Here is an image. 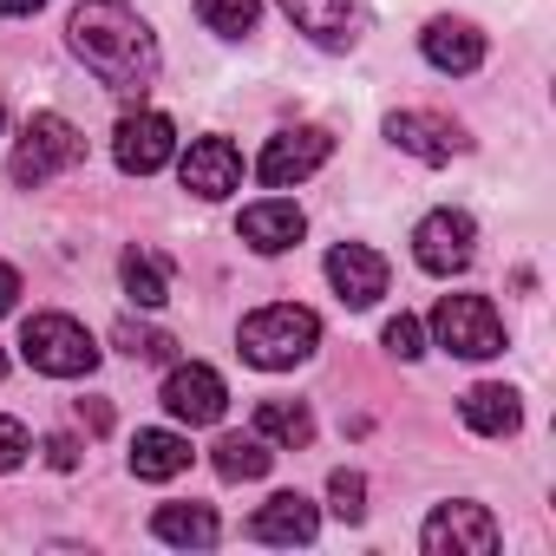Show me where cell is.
I'll return each mask as SVG.
<instances>
[{
  "label": "cell",
  "instance_id": "obj_34",
  "mask_svg": "<svg viewBox=\"0 0 556 556\" xmlns=\"http://www.w3.org/2000/svg\"><path fill=\"white\" fill-rule=\"evenodd\" d=\"M0 125H8V105H0Z\"/></svg>",
  "mask_w": 556,
  "mask_h": 556
},
{
  "label": "cell",
  "instance_id": "obj_16",
  "mask_svg": "<svg viewBox=\"0 0 556 556\" xmlns=\"http://www.w3.org/2000/svg\"><path fill=\"white\" fill-rule=\"evenodd\" d=\"M321 530V510L302 497V491H275L255 517H249V536L255 543H315Z\"/></svg>",
  "mask_w": 556,
  "mask_h": 556
},
{
  "label": "cell",
  "instance_id": "obj_10",
  "mask_svg": "<svg viewBox=\"0 0 556 556\" xmlns=\"http://www.w3.org/2000/svg\"><path fill=\"white\" fill-rule=\"evenodd\" d=\"M157 400H164V413H170V419H184V426H216V419L229 413V387H223V374H216V367H203V361L170 367Z\"/></svg>",
  "mask_w": 556,
  "mask_h": 556
},
{
  "label": "cell",
  "instance_id": "obj_17",
  "mask_svg": "<svg viewBox=\"0 0 556 556\" xmlns=\"http://www.w3.org/2000/svg\"><path fill=\"white\" fill-rule=\"evenodd\" d=\"M419 53L432 73H478L484 66V34L471 21H432L419 34Z\"/></svg>",
  "mask_w": 556,
  "mask_h": 556
},
{
  "label": "cell",
  "instance_id": "obj_25",
  "mask_svg": "<svg viewBox=\"0 0 556 556\" xmlns=\"http://www.w3.org/2000/svg\"><path fill=\"white\" fill-rule=\"evenodd\" d=\"M112 341H118V354H131V361H170V354H177V341H170L164 328H144V321H118Z\"/></svg>",
  "mask_w": 556,
  "mask_h": 556
},
{
  "label": "cell",
  "instance_id": "obj_12",
  "mask_svg": "<svg viewBox=\"0 0 556 556\" xmlns=\"http://www.w3.org/2000/svg\"><path fill=\"white\" fill-rule=\"evenodd\" d=\"M177 177H184V190H190V197L223 203V197L242 184V151H236L229 138H197V144L177 157Z\"/></svg>",
  "mask_w": 556,
  "mask_h": 556
},
{
  "label": "cell",
  "instance_id": "obj_32",
  "mask_svg": "<svg viewBox=\"0 0 556 556\" xmlns=\"http://www.w3.org/2000/svg\"><path fill=\"white\" fill-rule=\"evenodd\" d=\"M40 8H47V0H0V14H14V21L21 14H40Z\"/></svg>",
  "mask_w": 556,
  "mask_h": 556
},
{
  "label": "cell",
  "instance_id": "obj_6",
  "mask_svg": "<svg viewBox=\"0 0 556 556\" xmlns=\"http://www.w3.org/2000/svg\"><path fill=\"white\" fill-rule=\"evenodd\" d=\"M328 157H334V138H328L321 125L275 131V138L262 144V157H255V177H262L268 190H295V184H308Z\"/></svg>",
  "mask_w": 556,
  "mask_h": 556
},
{
  "label": "cell",
  "instance_id": "obj_2",
  "mask_svg": "<svg viewBox=\"0 0 556 556\" xmlns=\"http://www.w3.org/2000/svg\"><path fill=\"white\" fill-rule=\"evenodd\" d=\"M236 348H242V361L262 367V374H289V367H302V361L321 348V321H315L308 308H295V302H275V308H255V315L242 321Z\"/></svg>",
  "mask_w": 556,
  "mask_h": 556
},
{
  "label": "cell",
  "instance_id": "obj_21",
  "mask_svg": "<svg viewBox=\"0 0 556 556\" xmlns=\"http://www.w3.org/2000/svg\"><path fill=\"white\" fill-rule=\"evenodd\" d=\"M210 465H216V478L249 484V478H262V471L275 465V445H268V439H255V432H223V439L210 445Z\"/></svg>",
  "mask_w": 556,
  "mask_h": 556
},
{
  "label": "cell",
  "instance_id": "obj_28",
  "mask_svg": "<svg viewBox=\"0 0 556 556\" xmlns=\"http://www.w3.org/2000/svg\"><path fill=\"white\" fill-rule=\"evenodd\" d=\"M34 452V439H27V426L21 419H0V478L8 471H21V458Z\"/></svg>",
  "mask_w": 556,
  "mask_h": 556
},
{
  "label": "cell",
  "instance_id": "obj_7",
  "mask_svg": "<svg viewBox=\"0 0 556 556\" xmlns=\"http://www.w3.org/2000/svg\"><path fill=\"white\" fill-rule=\"evenodd\" d=\"M426 556H491L497 549V517L484 504H439L419 530Z\"/></svg>",
  "mask_w": 556,
  "mask_h": 556
},
{
  "label": "cell",
  "instance_id": "obj_4",
  "mask_svg": "<svg viewBox=\"0 0 556 556\" xmlns=\"http://www.w3.org/2000/svg\"><path fill=\"white\" fill-rule=\"evenodd\" d=\"M21 354H27V367L47 374V380H79V374L99 367V341H92L73 315H34V321L21 328Z\"/></svg>",
  "mask_w": 556,
  "mask_h": 556
},
{
  "label": "cell",
  "instance_id": "obj_18",
  "mask_svg": "<svg viewBox=\"0 0 556 556\" xmlns=\"http://www.w3.org/2000/svg\"><path fill=\"white\" fill-rule=\"evenodd\" d=\"M458 413H465V426H471L478 439H510V432L523 426V400H517L510 387H497V380H478V387L458 400Z\"/></svg>",
  "mask_w": 556,
  "mask_h": 556
},
{
  "label": "cell",
  "instance_id": "obj_13",
  "mask_svg": "<svg viewBox=\"0 0 556 556\" xmlns=\"http://www.w3.org/2000/svg\"><path fill=\"white\" fill-rule=\"evenodd\" d=\"M387 138H393L406 157H419V164H452V157L465 151V131H458L452 118H439V112H393V118H387Z\"/></svg>",
  "mask_w": 556,
  "mask_h": 556
},
{
  "label": "cell",
  "instance_id": "obj_33",
  "mask_svg": "<svg viewBox=\"0 0 556 556\" xmlns=\"http://www.w3.org/2000/svg\"><path fill=\"white\" fill-rule=\"evenodd\" d=\"M0 380H8V354H0Z\"/></svg>",
  "mask_w": 556,
  "mask_h": 556
},
{
  "label": "cell",
  "instance_id": "obj_15",
  "mask_svg": "<svg viewBox=\"0 0 556 556\" xmlns=\"http://www.w3.org/2000/svg\"><path fill=\"white\" fill-rule=\"evenodd\" d=\"M242 242L255 249V255H282V249H295L302 236H308V216L289 203V197H262V203H249L242 210Z\"/></svg>",
  "mask_w": 556,
  "mask_h": 556
},
{
  "label": "cell",
  "instance_id": "obj_24",
  "mask_svg": "<svg viewBox=\"0 0 556 556\" xmlns=\"http://www.w3.org/2000/svg\"><path fill=\"white\" fill-rule=\"evenodd\" d=\"M197 14H203L210 34L242 40V34H255V21H262V0H197Z\"/></svg>",
  "mask_w": 556,
  "mask_h": 556
},
{
  "label": "cell",
  "instance_id": "obj_26",
  "mask_svg": "<svg viewBox=\"0 0 556 556\" xmlns=\"http://www.w3.org/2000/svg\"><path fill=\"white\" fill-rule=\"evenodd\" d=\"M328 510H334L341 523H361V517H367V478H361V471H334V478H328Z\"/></svg>",
  "mask_w": 556,
  "mask_h": 556
},
{
  "label": "cell",
  "instance_id": "obj_11",
  "mask_svg": "<svg viewBox=\"0 0 556 556\" xmlns=\"http://www.w3.org/2000/svg\"><path fill=\"white\" fill-rule=\"evenodd\" d=\"M328 282H334V295H341L348 308H374V302L387 295V282H393V268H387L380 249L341 242V249H328Z\"/></svg>",
  "mask_w": 556,
  "mask_h": 556
},
{
  "label": "cell",
  "instance_id": "obj_31",
  "mask_svg": "<svg viewBox=\"0 0 556 556\" xmlns=\"http://www.w3.org/2000/svg\"><path fill=\"white\" fill-rule=\"evenodd\" d=\"M79 413H86V426H92V432H105V426H112V406H105V400H79Z\"/></svg>",
  "mask_w": 556,
  "mask_h": 556
},
{
  "label": "cell",
  "instance_id": "obj_3",
  "mask_svg": "<svg viewBox=\"0 0 556 556\" xmlns=\"http://www.w3.org/2000/svg\"><path fill=\"white\" fill-rule=\"evenodd\" d=\"M73 164H86V138H79V125L60 118V112H34L27 131H21V144H14V184L40 190V184H53V177L73 170Z\"/></svg>",
  "mask_w": 556,
  "mask_h": 556
},
{
  "label": "cell",
  "instance_id": "obj_20",
  "mask_svg": "<svg viewBox=\"0 0 556 556\" xmlns=\"http://www.w3.org/2000/svg\"><path fill=\"white\" fill-rule=\"evenodd\" d=\"M151 536L170 543V549H210V543L223 536V523H216L210 504H164V510L151 517Z\"/></svg>",
  "mask_w": 556,
  "mask_h": 556
},
{
  "label": "cell",
  "instance_id": "obj_1",
  "mask_svg": "<svg viewBox=\"0 0 556 556\" xmlns=\"http://www.w3.org/2000/svg\"><path fill=\"white\" fill-rule=\"evenodd\" d=\"M66 47L86 60V73L112 92H144L157 79V34L125 8V0H86L66 21Z\"/></svg>",
  "mask_w": 556,
  "mask_h": 556
},
{
  "label": "cell",
  "instance_id": "obj_27",
  "mask_svg": "<svg viewBox=\"0 0 556 556\" xmlns=\"http://www.w3.org/2000/svg\"><path fill=\"white\" fill-rule=\"evenodd\" d=\"M387 354H393V361H419V354H426V328H419L413 315H393V321H387Z\"/></svg>",
  "mask_w": 556,
  "mask_h": 556
},
{
  "label": "cell",
  "instance_id": "obj_29",
  "mask_svg": "<svg viewBox=\"0 0 556 556\" xmlns=\"http://www.w3.org/2000/svg\"><path fill=\"white\" fill-rule=\"evenodd\" d=\"M47 465H53V471H73V465H79V439L53 432V439H47Z\"/></svg>",
  "mask_w": 556,
  "mask_h": 556
},
{
  "label": "cell",
  "instance_id": "obj_30",
  "mask_svg": "<svg viewBox=\"0 0 556 556\" xmlns=\"http://www.w3.org/2000/svg\"><path fill=\"white\" fill-rule=\"evenodd\" d=\"M14 308H21V268L0 262V315H14Z\"/></svg>",
  "mask_w": 556,
  "mask_h": 556
},
{
  "label": "cell",
  "instance_id": "obj_8",
  "mask_svg": "<svg viewBox=\"0 0 556 556\" xmlns=\"http://www.w3.org/2000/svg\"><path fill=\"white\" fill-rule=\"evenodd\" d=\"M112 157L125 177H151L177 157V125L164 112H125L118 131H112Z\"/></svg>",
  "mask_w": 556,
  "mask_h": 556
},
{
  "label": "cell",
  "instance_id": "obj_19",
  "mask_svg": "<svg viewBox=\"0 0 556 556\" xmlns=\"http://www.w3.org/2000/svg\"><path fill=\"white\" fill-rule=\"evenodd\" d=\"M177 471H190V439H184V432L151 426V432H138V439H131V478L164 484V478H177Z\"/></svg>",
  "mask_w": 556,
  "mask_h": 556
},
{
  "label": "cell",
  "instance_id": "obj_5",
  "mask_svg": "<svg viewBox=\"0 0 556 556\" xmlns=\"http://www.w3.org/2000/svg\"><path fill=\"white\" fill-rule=\"evenodd\" d=\"M432 341L458 361H497L504 354V321H497L491 295H445L432 308Z\"/></svg>",
  "mask_w": 556,
  "mask_h": 556
},
{
  "label": "cell",
  "instance_id": "obj_23",
  "mask_svg": "<svg viewBox=\"0 0 556 556\" xmlns=\"http://www.w3.org/2000/svg\"><path fill=\"white\" fill-rule=\"evenodd\" d=\"M118 275H125V295H131L138 308H164V302H170V268H164V255H151V249H125Z\"/></svg>",
  "mask_w": 556,
  "mask_h": 556
},
{
  "label": "cell",
  "instance_id": "obj_14",
  "mask_svg": "<svg viewBox=\"0 0 556 556\" xmlns=\"http://www.w3.org/2000/svg\"><path fill=\"white\" fill-rule=\"evenodd\" d=\"M282 14L295 21V34H308L328 53L361 40V0H282Z\"/></svg>",
  "mask_w": 556,
  "mask_h": 556
},
{
  "label": "cell",
  "instance_id": "obj_9",
  "mask_svg": "<svg viewBox=\"0 0 556 556\" xmlns=\"http://www.w3.org/2000/svg\"><path fill=\"white\" fill-rule=\"evenodd\" d=\"M413 255H419L426 275H458V268H471V255H478V223H471L465 210H432V216L413 229Z\"/></svg>",
  "mask_w": 556,
  "mask_h": 556
},
{
  "label": "cell",
  "instance_id": "obj_22",
  "mask_svg": "<svg viewBox=\"0 0 556 556\" xmlns=\"http://www.w3.org/2000/svg\"><path fill=\"white\" fill-rule=\"evenodd\" d=\"M255 439L282 445V452H302V445L315 439V413H308L302 400H262V406H255Z\"/></svg>",
  "mask_w": 556,
  "mask_h": 556
}]
</instances>
